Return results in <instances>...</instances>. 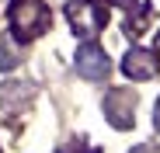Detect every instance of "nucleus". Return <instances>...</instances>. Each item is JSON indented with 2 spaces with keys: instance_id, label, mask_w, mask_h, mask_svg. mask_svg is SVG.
Wrapping results in <instances>:
<instances>
[{
  "instance_id": "39448f33",
  "label": "nucleus",
  "mask_w": 160,
  "mask_h": 153,
  "mask_svg": "<svg viewBox=\"0 0 160 153\" xmlns=\"http://www.w3.org/2000/svg\"><path fill=\"white\" fill-rule=\"evenodd\" d=\"M122 70L132 76V80H150L157 73V56L150 49H132V52L122 59Z\"/></svg>"
},
{
  "instance_id": "0eeeda50",
  "label": "nucleus",
  "mask_w": 160,
  "mask_h": 153,
  "mask_svg": "<svg viewBox=\"0 0 160 153\" xmlns=\"http://www.w3.org/2000/svg\"><path fill=\"white\" fill-rule=\"evenodd\" d=\"M18 59H21V49H14V42H11V38H4V42H0V70L18 66Z\"/></svg>"
},
{
  "instance_id": "7ed1b4c3",
  "label": "nucleus",
  "mask_w": 160,
  "mask_h": 153,
  "mask_svg": "<svg viewBox=\"0 0 160 153\" xmlns=\"http://www.w3.org/2000/svg\"><path fill=\"white\" fill-rule=\"evenodd\" d=\"M108 70H112V63H108V56H104L98 45H91V42L80 45V52H77V73L80 76H87V80H104Z\"/></svg>"
},
{
  "instance_id": "f03ea898",
  "label": "nucleus",
  "mask_w": 160,
  "mask_h": 153,
  "mask_svg": "<svg viewBox=\"0 0 160 153\" xmlns=\"http://www.w3.org/2000/svg\"><path fill=\"white\" fill-rule=\"evenodd\" d=\"M66 14H70V24L77 35H94L104 28V11L94 7V0H73L66 7Z\"/></svg>"
},
{
  "instance_id": "f257e3e1",
  "label": "nucleus",
  "mask_w": 160,
  "mask_h": 153,
  "mask_svg": "<svg viewBox=\"0 0 160 153\" xmlns=\"http://www.w3.org/2000/svg\"><path fill=\"white\" fill-rule=\"evenodd\" d=\"M45 24H49V14L42 7V0H14V7H11V28H14V35L21 42H28L38 32H45Z\"/></svg>"
},
{
  "instance_id": "1a4fd4ad",
  "label": "nucleus",
  "mask_w": 160,
  "mask_h": 153,
  "mask_svg": "<svg viewBox=\"0 0 160 153\" xmlns=\"http://www.w3.org/2000/svg\"><path fill=\"white\" fill-rule=\"evenodd\" d=\"M157 129H160V101H157Z\"/></svg>"
},
{
  "instance_id": "6e6552de",
  "label": "nucleus",
  "mask_w": 160,
  "mask_h": 153,
  "mask_svg": "<svg viewBox=\"0 0 160 153\" xmlns=\"http://www.w3.org/2000/svg\"><path fill=\"white\" fill-rule=\"evenodd\" d=\"M132 153H157V150H153V146H136Z\"/></svg>"
},
{
  "instance_id": "9d476101",
  "label": "nucleus",
  "mask_w": 160,
  "mask_h": 153,
  "mask_svg": "<svg viewBox=\"0 0 160 153\" xmlns=\"http://www.w3.org/2000/svg\"><path fill=\"white\" fill-rule=\"evenodd\" d=\"M115 4H122V0H115Z\"/></svg>"
},
{
  "instance_id": "20e7f679",
  "label": "nucleus",
  "mask_w": 160,
  "mask_h": 153,
  "mask_svg": "<svg viewBox=\"0 0 160 153\" xmlns=\"http://www.w3.org/2000/svg\"><path fill=\"white\" fill-rule=\"evenodd\" d=\"M132 111H136V101H132L129 91H112L104 97V115H108L112 125H118V129H129L132 125Z\"/></svg>"
},
{
  "instance_id": "423d86ee",
  "label": "nucleus",
  "mask_w": 160,
  "mask_h": 153,
  "mask_svg": "<svg viewBox=\"0 0 160 153\" xmlns=\"http://www.w3.org/2000/svg\"><path fill=\"white\" fill-rule=\"evenodd\" d=\"M28 97H32V84H4L0 87V108L18 111Z\"/></svg>"
}]
</instances>
